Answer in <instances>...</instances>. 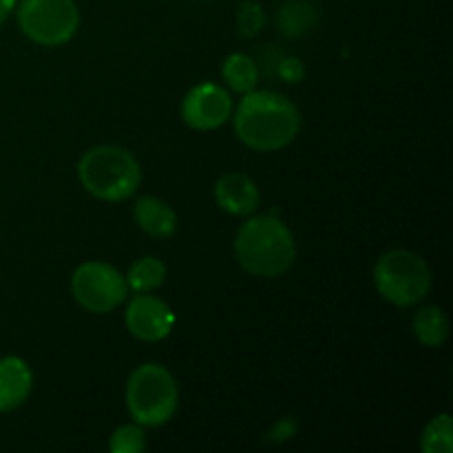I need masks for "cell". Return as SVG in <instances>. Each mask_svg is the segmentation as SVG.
Here are the masks:
<instances>
[{
	"instance_id": "cell-1",
	"label": "cell",
	"mask_w": 453,
	"mask_h": 453,
	"mask_svg": "<svg viewBox=\"0 0 453 453\" xmlns=\"http://www.w3.org/2000/svg\"><path fill=\"white\" fill-rule=\"evenodd\" d=\"M239 142L259 153H274L290 146L301 133V113L295 102L277 91H250L234 109Z\"/></svg>"
},
{
	"instance_id": "cell-2",
	"label": "cell",
	"mask_w": 453,
	"mask_h": 453,
	"mask_svg": "<svg viewBox=\"0 0 453 453\" xmlns=\"http://www.w3.org/2000/svg\"><path fill=\"white\" fill-rule=\"evenodd\" d=\"M234 257L252 277L277 279L295 264V237L279 217L255 215L237 230Z\"/></svg>"
},
{
	"instance_id": "cell-3",
	"label": "cell",
	"mask_w": 453,
	"mask_h": 453,
	"mask_svg": "<svg viewBox=\"0 0 453 453\" xmlns=\"http://www.w3.org/2000/svg\"><path fill=\"white\" fill-rule=\"evenodd\" d=\"M78 180L100 202H127L142 184V168L135 155L122 146H93L80 157Z\"/></svg>"
},
{
	"instance_id": "cell-4",
	"label": "cell",
	"mask_w": 453,
	"mask_h": 453,
	"mask_svg": "<svg viewBox=\"0 0 453 453\" xmlns=\"http://www.w3.org/2000/svg\"><path fill=\"white\" fill-rule=\"evenodd\" d=\"M127 407L133 423L142 427H162L180 407L175 376L159 363L135 367L127 383Z\"/></svg>"
},
{
	"instance_id": "cell-5",
	"label": "cell",
	"mask_w": 453,
	"mask_h": 453,
	"mask_svg": "<svg viewBox=\"0 0 453 453\" xmlns=\"http://www.w3.org/2000/svg\"><path fill=\"white\" fill-rule=\"evenodd\" d=\"M374 286L385 301L398 308L420 303L432 290L427 261L411 250H389L374 265Z\"/></svg>"
},
{
	"instance_id": "cell-6",
	"label": "cell",
	"mask_w": 453,
	"mask_h": 453,
	"mask_svg": "<svg viewBox=\"0 0 453 453\" xmlns=\"http://www.w3.org/2000/svg\"><path fill=\"white\" fill-rule=\"evenodd\" d=\"M18 25L40 47H62L80 27L75 0H20Z\"/></svg>"
},
{
	"instance_id": "cell-7",
	"label": "cell",
	"mask_w": 453,
	"mask_h": 453,
	"mask_svg": "<svg viewBox=\"0 0 453 453\" xmlns=\"http://www.w3.org/2000/svg\"><path fill=\"white\" fill-rule=\"evenodd\" d=\"M71 292L78 305L91 314H109L128 296L127 277L104 261H87L73 270Z\"/></svg>"
},
{
	"instance_id": "cell-8",
	"label": "cell",
	"mask_w": 453,
	"mask_h": 453,
	"mask_svg": "<svg viewBox=\"0 0 453 453\" xmlns=\"http://www.w3.org/2000/svg\"><path fill=\"white\" fill-rule=\"evenodd\" d=\"M233 115V97L215 82H202L181 100V119L195 131H217Z\"/></svg>"
},
{
	"instance_id": "cell-9",
	"label": "cell",
	"mask_w": 453,
	"mask_h": 453,
	"mask_svg": "<svg viewBox=\"0 0 453 453\" xmlns=\"http://www.w3.org/2000/svg\"><path fill=\"white\" fill-rule=\"evenodd\" d=\"M128 332L144 343H157L173 332L175 314L171 305L150 292H135L124 314Z\"/></svg>"
},
{
	"instance_id": "cell-10",
	"label": "cell",
	"mask_w": 453,
	"mask_h": 453,
	"mask_svg": "<svg viewBox=\"0 0 453 453\" xmlns=\"http://www.w3.org/2000/svg\"><path fill=\"white\" fill-rule=\"evenodd\" d=\"M215 199L221 211L234 217H250L259 208V186L243 173H226L215 184Z\"/></svg>"
},
{
	"instance_id": "cell-11",
	"label": "cell",
	"mask_w": 453,
	"mask_h": 453,
	"mask_svg": "<svg viewBox=\"0 0 453 453\" xmlns=\"http://www.w3.org/2000/svg\"><path fill=\"white\" fill-rule=\"evenodd\" d=\"M34 372L20 357L0 358V414L18 410L29 398Z\"/></svg>"
},
{
	"instance_id": "cell-12",
	"label": "cell",
	"mask_w": 453,
	"mask_h": 453,
	"mask_svg": "<svg viewBox=\"0 0 453 453\" xmlns=\"http://www.w3.org/2000/svg\"><path fill=\"white\" fill-rule=\"evenodd\" d=\"M133 215H135V224L149 237L168 239L177 230L175 211L164 199L153 197V195H144V197L137 199L135 206H133Z\"/></svg>"
},
{
	"instance_id": "cell-13",
	"label": "cell",
	"mask_w": 453,
	"mask_h": 453,
	"mask_svg": "<svg viewBox=\"0 0 453 453\" xmlns=\"http://www.w3.org/2000/svg\"><path fill=\"white\" fill-rule=\"evenodd\" d=\"M317 7L310 0H286L279 7L274 22L286 38H301L317 25Z\"/></svg>"
},
{
	"instance_id": "cell-14",
	"label": "cell",
	"mask_w": 453,
	"mask_h": 453,
	"mask_svg": "<svg viewBox=\"0 0 453 453\" xmlns=\"http://www.w3.org/2000/svg\"><path fill=\"white\" fill-rule=\"evenodd\" d=\"M221 78L228 84L230 91L246 96V93L257 88L259 66H257L255 58L246 56V53H230L224 60V65H221Z\"/></svg>"
},
{
	"instance_id": "cell-15",
	"label": "cell",
	"mask_w": 453,
	"mask_h": 453,
	"mask_svg": "<svg viewBox=\"0 0 453 453\" xmlns=\"http://www.w3.org/2000/svg\"><path fill=\"white\" fill-rule=\"evenodd\" d=\"M414 334L425 348H441L442 343L449 336V321H447V314L442 312L436 305H427V308H420L414 314Z\"/></svg>"
},
{
	"instance_id": "cell-16",
	"label": "cell",
	"mask_w": 453,
	"mask_h": 453,
	"mask_svg": "<svg viewBox=\"0 0 453 453\" xmlns=\"http://www.w3.org/2000/svg\"><path fill=\"white\" fill-rule=\"evenodd\" d=\"M127 277L128 290L133 292H153L166 281V265L157 257H142L128 268Z\"/></svg>"
},
{
	"instance_id": "cell-17",
	"label": "cell",
	"mask_w": 453,
	"mask_h": 453,
	"mask_svg": "<svg viewBox=\"0 0 453 453\" xmlns=\"http://www.w3.org/2000/svg\"><path fill=\"white\" fill-rule=\"evenodd\" d=\"M420 447L425 453H451L453 451V423L447 411L434 416L425 427Z\"/></svg>"
},
{
	"instance_id": "cell-18",
	"label": "cell",
	"mask_w": 453,
	"mask_h": 453,
	"mask_svg": "<svg viewBox=\"0 0 453 453\" xmlns=\"http://www.w3.org/2000/svg\"><path fill=\"white\" fill-rule=\"evenodd\" d=\"M111 453H142L146 449L144 427L137 423L122 425L109 438Z\"/></svg>"
},
{
	"instance_id": "cell-19",
	"label": "cell",
	"mask_w": 453,
	"mask_h": 453,
	"mask_svg": "<svg viewBox=\"0 0 453 453\" xmlns=\"http://www.w3.org/2000/svg\"><path fill=\"white\" fill-rule=\"evenodd\" d=\"M265 25V13L264 7L255 0H246L242 7L237 9V29L242 38H255Z\"/></svg>"
},
{
	"instance_id": "cell-20",
	"label": "cell",
	"mask_w": 453,
	"mask_h": 453,
	"mask_svg": "<svg viewBox=\"0 0 453 453\" xmlns=\"http://www.w3.org/2000/svg\"><path fill=\"white\" fill-rule=\"evenodd\" d=\"M277 75L288 84H296L305 78V66L299 58L292 56H281L277 65Z\"/></svg>"
},
{
	"instance_id": "cell-21",
	"label": "cell",
	"mask_w": 453,
	"mask_h": 453,
	"mask_svg": "<svg viewBox=\"0 0 453 453\" xmlns=\"http://www.w3.org/2000/svg\"><path fill=\"white\" fill-rule=\"evenodd\" d=\"M296 434V423L292 418H281L277 425H274V429L270 432V438L277 442L281 441H288V438H292Z\"/></svg>"
},
{
	"instance_id": "cell-22",
	"label": "cell",
	"mask_w": 453,
	"mask_h": 453,
	"mask_svg": "<svg viewBox=\"0 0 453 453\" xmlns=\"http://www.w3.org/2000/svg\"><path fill=\"white\" fill-rule=\"evenodd\" d=\"M13 9H16V0H0V25L12 16Z\"/></svg>"
}]
</instances>
